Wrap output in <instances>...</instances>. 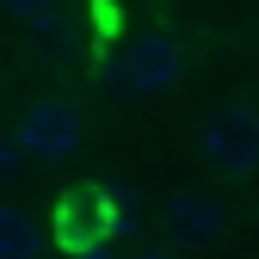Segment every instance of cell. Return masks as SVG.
Wrapping results in <instances>:
<instances>
[{
  "label": "cell",
  "instance_id": "obj_9",
  "mask_svg": "<svg viewBox=\"0 0 259 259\" xmlns=\"http://www.w3.org/2000/svg\"><path fill=\"white\" fill-rule=\"evenodd\" d=\"M136 259H179V253H173V247H160V241H148V247H142Z\"/></svg>",
  "mask_w": 259,
  "mask_h": 259
},
{
  "label": "cell",
  "instance_id": "obj_4",
  "mask_svg": "<svg viewBox=\"0 0 259 259\" xmlns=\"http://www.w3.org/2000/svg\"><path fill=\"white\" fill-rule=\"evenodd\" d=\"M160 222L173 229L179 247H216L222 235H229V210H222V198L204 191V185L167 191V198H160Z\"/></svg>",
  "mask_w": 259,
  "mask_h": 259
},
{
  "label": "cell",
  "instance_id": "obj_1",
  "mask_svg": "<svg viewBox=\"0 0 259 259\" xmlns=\"http://www.w3.org/2000/svg\"><path fill=\"white\" fill-rule=\"evenodd\" d=\"M185 74V50L167 37V31H142V37H130L105 68L99 80L111 93H123V99H154V93H173Z\"/></svg>",
  "mask_w": 259,
  "mask_h": 259
},
{
  "label": "cell",
  "instance_id": "obj_6",
  "mask_svg": "<svg viewBox=\"0 0 259 259\" xmlns=\"http://www.w3.org/2000/svg\"><path fill=\"white\" fill-rule=\"evenodd\" d=\"M37 253H44L37 222L25 210H13V204H0V259H37Z\"/></svg>",
  "mask_w": 259,
  "mask_h": 259
},
{
  "label": "cell",
  "instance_id": "obj_3",
  "mask_svg": "<svg viewBox=\"0 0 259 259\" xmlns=\"http://www.w3.org/2000/svg\"><path fill=\"white\" fill-rule=\"evenodd\" d=\"M19 148H25V160H44V167H56V160H68V154H80V142H87V123H80V111L74 105H62V99H37L25 117H19Z\"/></svg>",
  "mask_w": 259,
  "mask_h": 259
},
{
  "label": "cell",
  "instance_id": "obj_2",
  "mask_svg": "<svg viewBox=\"0 0 259 259\" xmlns=\"http://www.w3.org/2000/svg\"><path fill=\"white\" fill-rule=\"evenodd\" d=\"M198 154L210 160L216 173H229V179H247L259 173V117L229 105V111H210L198 123Z\"/></svg>",
  "mask_w": 259,
  "mask_h": 259
},
{
  "label": "cell",
  "instance_id": "obj_10",
  "mask_svg": "<svg viewBox=\"0 0 259 259\" xmlns=\"http://www.w3.org/2000/svg\"><path fill=\"white\" fill-rule=\"evenodd\" d=\"M74 259H117V253H111V247L99 241V247H87V253H74Z\"/></svg>",
  "mask_w": 259,
  "mask_h": 259
},
{
  "label": "cell",
  "instance_id": "obj_11",
  "mask_svg": "<svg viewBox=\"0 0 259 259\" xmlns=\"http://www.w3.org/2000/svg\"><path fill=\"white\" fill-rule=\"evenodd\" d=\"M0 80H7V62H0Z\"/></svg>",
  "mask_w": 259,
  "mask_h": 259
},
{
  "label": "cell",
  "instance_id": "obj_5",
  "mask_svg": "<svg viewBox=\"0 0 259 259\" xmlns=\"http://www.w3.org/2000/svg\"><path fill=\"white\" fill-rule=\"evenodd\" d=\"M56 235H62V247H74V253L99 247L105 241V198H99V191H68L62 210H56Z\"/></svg>",
  "mask_w": 259,
  "mask_h": 259
},
{
  "label": "cell",
  "instance_id": "obj_7",
  "mask_svg": "<svg viewBox=\"0 0 259 259\" xmlns=\"http://www.w3.org/2000/svg\"><path fill=\"white\" fill-rule=\"evenodd\" d=\"M50 7H56V0H0V13H7V19H19V25H50Z\"/></svg>",
  "mask_w": 259,
  "mask_h": 259
},
{
  "label": "cell",
  "instance_id": "obj_8",
  "mask_svg": "<svg viewBox=\"0 0 259 259\" xmlns=\"http://www.w3.org/2000/svg\"><path fill=\"white\" fill-rule=\"evenodd\" d=\"M25 167V148H19V136H0V179H13Z\"/></svg>",
  "mask_w": 259,
  "mask_h": 259
}]
</instances>
